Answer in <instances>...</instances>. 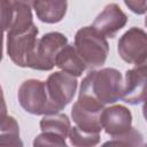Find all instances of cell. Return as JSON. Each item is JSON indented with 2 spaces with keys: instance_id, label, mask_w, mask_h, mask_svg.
I'll use <instances>...</instances> for the list:
<instances>
[{
  "instance_id": "3957f363",
  "label": "cell",
  "mask_w": 147,
  "mask_h": 147,
  "mask_svg": "<svg viewBox=\"0 0 147 147\" xmlns=\"http://www.w3.org/2000/svg\"><path fill=\"white\" fill-rule=\"evenodd\" d=\"M18 102L26 113L32 115L59 113L48 98L45 82L38 79H29L22 83L18 88Z\"/></svg>"
},
{
  "instance_id": "ac0fdd59",
  "label": "cell",
  "mask_w": 147,
  "mask_h": 147,
  "mask_svg": "<svg viewBox=\"0 0 147 147\" xmlns=\"http://www.w3.org/2000/svg\"><path fill=\"white\" fill-rule=\"evenodd\" d=\"M68 136L70 139V144L74 147H95L100 141L99 133L86 132L78 129L77 126L70 127Z\"/></svg>"
},
{
  "instance_id": "9c48e42d",
  "label": "cell",
  "mask_w": 147,
  "mask_h": 147,
  "mask_svg": "<svg viewBox=\"0 0 147 147\" xmlns=\"http://www.w3.org/2000/svg\"><path fill=\"white\" fill-rule=\"evenodd\" d=\"M100 123L107 134L116 138L125 134L131 129L132 115L126 107L115 105L102 109L100 114Z\"/></svg>"
},
{
  "instance_id": "7402d4cb",
  "label": "cell",
  "mask_w": 147,
  "mask_h": 147,
  "mask_svg": "<svg viewBox=\"0 0 147 147\" xmlns=\"http://www.w3.org/2000/svg\"><path fill=\"white\" fill-rule=\"evenodd\" d=\"M6 115H7V107H6V102H5L2 88L0 86V118H2Z\"/></svg>"
},
{
  "instance_id": "d6986e66",
  "label": "cell",
  "mask_w": 147,
  "mask_h": 147,
  "mask_svg": "<svg viewBox=\"0 0 147 147\" xmlns=\"http://www.w3.org/2000/svg\"><path fill=\"white\" fill-rule=\"evenodd\" d=\"M33 147H68L64 138L51 132H42L33 140Z\"/></svg>"
},
{
  "instance_id": "277c9868",
  "label": "cell",
  "mask_w": 147,
  "mask_h": 147,
  "mask_svg": "<svg viewBox=\"0 0 147 147\" xmlns=\"http://www.w3.org/2000/svg\"><path fill=\"white\" fill-rule=\"evenodd\" d=\"M68 44L64 34L49 32L37 39L34 51L28 62V67L36 70H52L60 51Z\"/></svg>"
},
{
  "instance_id": "7a4b0ae2",
  "label": "cell",
  "mask_w": 147,
  "mask_h": 147,
  "mask_svg": "<svg viewBox=\"0 0 147 147\" xmlns=\"http://www.w3.org/2000/svg\"><path fill=\"white\" fill-rule=\"evenodd\" d=\"M74 47L86 68L90 69L101 67L106 62L109 52L106 38L93 26H85L77 31Z\"/></svg>"
},
{
  "instance_id": "603a6c76",
  "label": "cell",
  "mask_w": 147,
  "mask_h": 147,
  "mask_svg": "<svg viewBox=\"0 0 147 147\" xmlns=\"http://www.w3.org/2000/svg\"><path fill=\"white\" fill-rule=\"evenodd\" d=\"M2 42H3V36L2 32L0 31V61L2 60Z\"/></svg>"
},
{
  "instance_id": "6da1fadb",
  "label": "cell",
  "mask_w": 147,
  "mask_h": 147,
  "mask_svg": "<svg viewBox=\"0 0 147 147\" xmlns=\"http://www.w3.org/2000/svg\"><path fill=\"white\" fill-rule=\"evenodd\" d=\"M123 78L118 70L105 68L90 72L82 82L79 96L91 98L102 106L115 103L122 95Z\"/></svg>"
},
{
  "instance_id": "8fae6325",
  "label": "cell",
  "mask_w": 147,
  "mask_h": 147,
  "mask_svg": "<svg viewBox=\"0 0 147 147\" xmlns=\"http://www.w3.org/2000/svg\"><path fill=\"white\" fill-rule=\"evenodd\" d=\"M126 22L127 17L118 5L109 3L96 16L92 26L105 38H114L117 32L124 28Z\"/></svg>"
},
{
  "instance_id": "4fadbf2b",
  "label": "cell",
  "mask_w": 147,
  "mask_h": 147,
  "mask_svg": "<svg viewBox=\"0 0 147 147\" xmlns=\"http://www.w3.org/2000/svg\"><path fill=\"white\" fill-rule=\"evenodd\" d=\"M31 5L38 18L45 23L60 22L64 17L68 7L67 1H33Z\"/></svg>"
},
{
  "instance_id": "9a60e30c",
  "label": "cell",
  "mask_w": 147,
  "mask_h": 147,
  "mask_svg": "<svg viewBox=\"0 0 147 147\" xmlns=\"http://www.w3.org/2000/svg\"><path fill=\"white\" fill-rule=\"evenodd\" d=\"M0 147H23L18 124L13 116L0 118Z\"/></svg>"
},
{
  "instance_id": "ba28073f",
  "label": "cell",
  "mask_w": 147,
  "mask_h": 147,
  "mask_svg": "<svg viewBox=\"0 0 147 147\" xmlns=\"http://www.w3.org/2000/svg\"><path fill=\"white\" fill-rule=\"evenodd\" d=\"M38 29L32 25L21 33H8L7 52L11 61L18 67H28V62L34 51Z\"/></svg>"
},
{
  "instance_id": "2e32d148",
  "label": "cell",
  "mask_w": 147,
  "mask_h": 147,
  "mask_svg": "<svg viewBox=\"0 0 147 147\" xmlns=\"http://www.w3.org/2000/svg\"><path fill=\"white\" fill-rule=\"evenodd\" d=\"M40 129L42 132H51L61 136L65 139L70 131V121L65 114H51L45 115L40 121Z\"/></svg>"
},
{
  "instance_id": "30bf717a",
  "label": "cell",
  "mask_w": 147,
  "mask_h": 147,
  "mask_svg": "<svg viewBox=\"0 0 147 147\" xmlns=\"http://www.w3.org/2000/svg\"><path fill=\"white\" fill-rule=\"evenodd\" d=\"M146 64L136 65L125 72L121 99L130 105H139L145 98Z\"/></svg>"
},
{
  "instance_id": "5b68a950",
  "label": "cell",
  "mask_w": 147,
  "mask_h": 147,
  "mask_svg": "<svg viewBox=\"0 0 147 147\" xmlns=\"http://www.w3.org/2000/svg\"><path fill=\"white\" fill-rule=\"evenodd\" d=\"M119 56L130 64H146L147 34L142 29L131 28L118 41Z\"/></svg>"
},
{
  "instance_id": "5bb4252c",
  "label": "cell",
  "mask_w": 147,
  "mask_h": 147,
  "mask_svg": "<svg viewBox=\"0 0 147 147\" xmlns=\"http://www.w3.org/2000/svg\"><path fill=\"white\" fill-rule=\"evenodd\" d=\"M14 16L8 33H21L29 30L33 24L30 2L26 1H13Z\"/></svg>"
},
{
  "instance_id": "ffe728a7",
  "label": "cell",
  "mask_w": 147,
  "mask_h": 147,
  "mask_svg": "<svg viewBox=\"0 0 147 147\" xmlns=\"http://www.w3.org/2000/svg\"><path fill=\"white\" fill-rule=\"evenodd\" d=\"M14 16L13 1L0 0V31L9 30Z\"/></svg>"
},
{
  "instance_id": "e0dca14e",
  "label": "cell",
  "mask_w": 147,
  "mask_h": 147,
  "mask_svg": "<svg viewBox=\"0 0 147 147\" xmlns=\"http://www.w3.org/2000/svg\"><path fill=\"white\" fill-rule=\"evenodd\" d=\"M144 146V138L142 134L131 127L125 134L113 138V140H109L105 142L101 147H142Z\"/></svg>"
},
{
  "instance_id": "52a82bcc",
  "label": "cell",
  "mask_w": 147,
  "mask_h": 147,
  "mask_svg": "<svg viewBox=\"0 0 147 147\" xmlns=\"http://www.w3.org/2000/svg\"><path fill=\"white\" fill-rule=\"evenodd\" d=\"M102 109L103 106L98 101L86 96H78V100L72 106L71 116L78 129L86 132L99 133L102 129L100 123Z\"/></svg>"
},
{
  "instance_id": "8992f818",
  "label": "cell",
  "mask_w": 147,
  "mask_h": 147,
  "mask_svg": "<svg viewBox=\"0 0 147 147\" xmlns=\"http://www.w3.org/2000/svg\"><path fill=\"white\" fill-rule=\"evenodd\" d=\"M45 85L51 102L60 111L74 99L77 90V79L67 72L57 71L49 75Z\"/></svg>"
},
{
  "instance_id": "7c38bea8",
  "label": "cell",
  "mask_w": 147,
  "mask_h": 147,
  "mask_svg": "<svg viewBox=\"0 0 147 147\" xmlns=\"http://www.w3.org/2000/svg\"><path fill=\"white\" fill-rule=\"evenodd\" d=\"M55 65H57L63 72H67L74 77L80 76L87 69L84 61L76 52L74 45L69 44H67L57 54Z\"/></svg>"
},
{
  "instance_id": "44dd1931",
  "label": "cell",
  "mask_w": 147,
  "mask_h": 147,
  "mask_svg": "<svg viewBox=\"0 0 147 147\" xmlns=\"http://www.w3.org/2000/svg\"><path fill=\"white\" fill-rule=\"evenodd\" d=\"M125 5L136 14H144L146 11V1H125Z\"/></svg>"
}]
</instances>
